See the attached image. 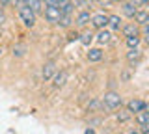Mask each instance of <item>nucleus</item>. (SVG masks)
I'll use <instances>...</instances> for the list:
<instances>
[{"label":"nucleus","mask_w":149,"mask_h":134,"mask_svg":"<svg viewBox=\"0 0 149 134\" xmlns=\"http://www.w3.org/2000/svg\"><path fill=\"white\" fill-rule=\"evenodd\" d=\"M56 75V65L52 62H47L43 65V71H41V76H43V80H50Z\"/></svg>","instance_id":"nucleus-7"},{"label":"nucleus","mask_w":149,"mask_h":134,"mask_svg":"<svg viewBox=\"0 0 149 134\" xmlns=\"http://www.w3.org/2000/svg\"><path fill=\"white\" fill-rule=\"evenodd\" d=\"M129 134H142V132H140V131H130Z\"/></svg>","instance_id":"nucleus-29"},{"label":"nucleus","mask_w":149,"mask_h":134,"mask_svg":"<svg viewBox=\"0 0 149 134\" xmlns=\"http://www.w3.org/2000/svg\"><path fill=\"white\" fill-rule=\"evenodd\" d=\"M136 11H138V10H136V8H134L130 2H123V13H125L127 17H130V19H134Z\"/></svg>","instance_id":"nucleus-18"},{"label":"nucleus","mask_w":149,"mask_h":134,"mask_svg":"<svg viewBox=\"0 0 149 134\" xmlns=\"http://www.w3.org/2000/svg\"><path fill=\"white\" fill-rule=\"evenodd\" d=\"M60 17H62V13H60L58 6H45V19L49 22H56L58 24Z\"/></svg>","instance_id":"nucleus-4"},{"label":"nucleus","mask_w":149,"mask_h":134,"mask_svg":"<svg viewBox=\"0 0 149 134\" xmlns=\"http://www.w3.org/2000/svg\"><path fill=\"white\" fill-rule=\"evenodd\" d=\"M91 41H93V34H91V32H90V30H88V32H82L80 43H82V45H90Z\"/></svg>","instance_id":"nucleus-20"},{"label":"nucleus","mask_w":149,"mask_h":134,"mask_svg":"<svg viewBox=\"0 0 149 134\" xmlns=\"http://www.w3.org/2000/svg\"><path fill=\"white\" fill-rule=\"evenodd\" d=\"M24 52H26V47H24V45H19V47L13 49V56H17V58L24 56Z\"/></svg>","instance_id":"nucleus-23"},{"label":"nucleus","mask_w":149,"mask_h":134,"mask_svg":"<svg viewBox=\"0 0 149 134\" xmlns=\"http://www.w3.org/2000/svg\"><path fill=\"white\" fill-rule=\"evenodd\" d=\"M129 2L132 4L136 10H138V8H146L147 6V0H129Z\"/></svg>","instance_id":"nucleus-24"},{"label":"nucleus","mask_w":149,"mask_h":134,"mask_svg":"<svg viewBox=\"0 0 149 134\" xmlns=\"http://www.w3.org/2000/svg\"><path fill=\"white\" fill-rule=\"evenodd\" d=\"M112 2H125V0H112Z\"/></svg>","instance_id":"nucleus-30"},{"label":"nucleus","mask_w":149,"mask_h":134,"mask_svg":"<svg viewBox=\"0 0 149 134\" xmlns=\"http://www.w3.org/2000/svg\"><path fill=\"white\" fill-rule=\"evenodd\" d=\"M121 30H123L125 37H132V35H140V26L134 24V22H129V24L121 26Z\"/></svg>","instance_id":"nucleus-8"},{"label":"nucleus","mask_w":149,"mask_h":134,"mask_svg":"<svg viewBox=\"0 0 149 134\" xmlns=\"http://www.w3.org/2000/svg\"><path fill=\"white\" fill-rule=\"evenodd\" d=\"M19 17H21V21L24 22L26 26H30V28L36 24V13L28 6H19Z\"/></svg>","instance_id":"nucleus-2"},{"label":"nucleus","mask_w":149,"mask_h":134,"mask_svg":"<svg viewBox=\"0 0 149 134\" xmlns=\"http://www.w3.org/2000/svg\"><path fill=\"white\" fill-rule=\"evenodd\" d=\"M121 22H123V21H121V17H119V15H108V21H106V26H108L110 30L118 32V30L121 28V26H123Z\"/></svg>","instance_id":"nucleus-9"},{"label":"nucleus","mask_w":149,"mask_h":134,"mask_svg":"<svg viewBox=\"0 0 149 134\" xmlns=\"http://www.w3.org/2000/svg\"><path fill=\"white\" fill-rule=\"evenodd\" d=\"M95 39H97V43H99V45H108L110 41H112V34H110L108 30H101L99 34L95 35Z\"/></svg>","instance_id":"nucleus-14"},{"label":"nucleus","mask_w":149,"mask_h":134,"mask_svg":"<svg viewBox=\"0 0 149 134\" xmlns=\"http://www.w3.org/2000/svg\"><path fill=\"white\" fill-rule=\"evenodd\" d=\"M52 78H54V87H62V86H65V82H67V78H69V73L63 69V71L56 73V75H54Z\"/></svg>","instance_id":"nucleus-11"},{"label":"nucleus","mask_w":149,"mask_h":134,"mask_svg":"<svg viewBox=\"0 0 149 134\" xmlns=\"http://www.w3.org/2000/svg\"><path fill=\"white\" fill-rule=\"evenodd\" d=\"M41 2H43V0H24V6H28L37 15V13L41 11V8H43V4H41Z\"/></svg>","instance_id":"nucleus-15"},{"label":"nucleus","mask_w":149,"mask_h":134,"mask_svg":"<svg viewBox=\"0 0 149 134\" xmlns=\"http://www.w3.org/2000/svg\"><path fill=\"white\" fill-rule=\"evenodd\" d=\"M8 2H9V0H0V8H4V6H8Z\"/></svg>","instance_id":"nucleus-27"},{"label":"nucleus","mask_w":149,"mask_h":134,"mask_svg":"<svg viewBox=\"0 0 149 134\" xmlns=\"http://www.w3.org/2000/svg\"><path fill=\"white\" fill-rule=\"evenodd\" d=\"M134 21H136L140 26H146V24H147V22H149V15H147V10H146V8H142V10L136 11V15H134Z\"/></svg>","instance_id":"nucleus-12"},{"label":"nucleus","mask_w":149,"mask_h":134,"mask_svg":"<svg viewBox=\"0 0 149 134\" xmlns=\"http://www.w3.org/2000/svg\"><path fill=\"white\" fill-rule=\"evenodd\" d=\"M88 60H90V62H101V60H102V50L101 49H90V52H88Z\"/></svg>","instance_id":"nucleus-16"},{"label":"nucleus","mask_w":149,"mask_h":134,"mask_svg":"<svg viewBox=\"0 0 149 134\" xmlns=\"http://www.w3.org/2000/svg\"><path fill=\"white\" fill-rule=\"evenodd\" d=\"M140 41H142L140 35H132V37H127V39H125V43H127L129 49H138L140 47Z\"/></svg>","instance_id":"nucleus-19"},{"label":"nucleus","mask_w":149,"mask_h":134,"mask_svg":"<svg viewBox=\"0 0 149 134\" xmlns=\"http://www.w3.org/2000/svg\"><path fill=\"white\" fill-rule=\"evenodd\" d=\"M99 101H91V104L90 106H88V110H97V108H99Z\"/></svg>","instance_id":"nucleus-25"},{"label":"nucleus","mask_w":149,"mask_h":134,"mask_svg":"<svg viewBox=\"0 0 149 134\" xmlns=\"http://www.w3.org/2000/svg\"><path fill=\"white\" fill-rule=\"evenodd\" d=\"M127 110L130 114H140V112H143V110H147V104L143 103L142 99H130L127 103Z\"/></svg>","instance_id":"nucleus-3"},{"label":"nucleus","mask_w":149,"mask_h":134,"mask_svg":"<svg viewBox=\"0 0 149 134\" xmlns=\"http://www.w3.org/2000/svg\"><path fill=\"white\" fill-rule=\"evenodd\" d=\"M73 2L71 0H60L58 2V10H60V13H62V15H71L73 13Z\"/></svg>","instance_id":"nucleus-10"},{"label":"nucleus","mask_w":149,"mask_h":134,"mask_svg":"<svg viewBox=\"0 0 149 134\" xmlns=\"http://www.w3.org/2000/svg\"><path fill=\"white\" fill-rule=\"evenodd\" d=\"M136 121H138L140 127H146V125H149V112H147V110L136 114Z\"/></svg>","instance_id":"nucleus-17"},{"label":"nucleus","mask_w":149,"mask_h":134,"mask_svg":"<svg viewBox=\"0 0 149 134\" xmlns=\"http://www.w3.org/2000/svg\"><path fill=\"white\" fill-rule=\"evenodd\" d=\"M90 21H91V15H90V11H86V10H82L77 15V26H86V24H90Z\"/></svg>","instance_id":"nucleus-13"},{"label":"nucleus","mask_w":149,"mask_h":134,"mask_svg":"<svg viewBox=\"0 0 149 134\" xmlns=\"http://www.w3.org/2000/svg\"><path fill=\"white\" fill-rule=\"evenodd\" d=\"M106 21H108V15L106 13H95V15H91V26L97 30H104L106 26Z\"/></svg>","instance_id":"nucleus-5"},{"label":"nucleus","mask_w":149,"mask_h":134,"mask_svg":"<svg viewBox=\"0 0 149 134\" xmlns=\"http://www.w3.org/2000/svg\"><path fill=\"white\" fill-rule=\"evenodd\" d=\"M102 104H104V108L108 110H116L121 106V95L118 91H106L104 95H102Z\"/></svg>","instance_id":"nucleus-1"},{"label":"nucleus","mask_w":149,"mask_h":134,"mask_svg":"<svg viewBox=\"0 0 149 134\" xmlns=\"http://www.w3.org/2000/svg\"><path fill=\"white\" fill-rule=\"evenodd\" d=\"M4 21H6V15H4V11L0 10V28H2V24H4Z\"/></svg>","instance_id":"nucleus-26"},{"label":"nucleus","mask_w":149,"mask_h":134,"mask_svg":"<svg viewBox=\"0 0 149 134\" xmlns=\"http://www.w3.org/2000/svg\"><path fill=\"white\" fill-rule=\"evenodd\" d=\"M130 115H132V114H130L127 108H125V110H119V112H118V121H127Z\"/></svg>","instance_id":"nucleus-22"},{"label":"nucleus","mask_w":149,"mask_h":134,"mask_svg":"<svg viewBox=\"0 0 149 134\" xmlns=\"http://www.w3.org/2000/svg\"><path fill=\"white\" fill-rule=\"evenodd\" d=\"M84 134H95V131H93V128H86V132Z\"/></svg>","instance_id":"nucleus-28"},{"label":"nucleus","mask_w":149,"mask_h":134,"mask_svg":"<svg viewBox=\"0 0 149 134\" xmlns=\"http://www.w3.org/2000/svg\"><path fill=\"white\" fill-rule=\"evenodd\" d=\"M58 24L63 26V28H69V26H71V15H62L60 21H58Z\"/></svg>","instance_id":"nucleus-21"},{"label":"nucleus","mask_w":149,"mask_h":134,"mask_svg":"<svg viewBox=\"0 0 149 134\" xmlns=\"http://www.w3.org/2000/svg\"><path fill=\"white\" fill-rule=\"evenodd\" d=\"M127 62L130 63V65H136V63H140V62H142V50H140V49H129Z\"/></svg>","instance_id":"nucleus-6"}]
</instances>
